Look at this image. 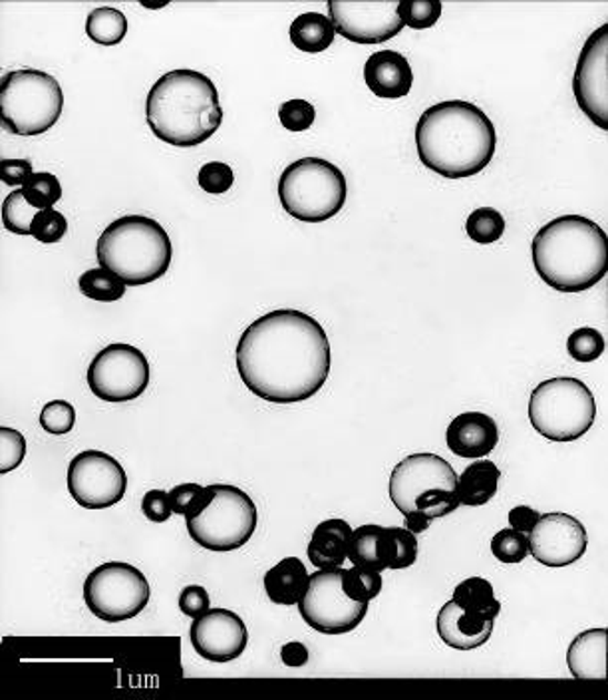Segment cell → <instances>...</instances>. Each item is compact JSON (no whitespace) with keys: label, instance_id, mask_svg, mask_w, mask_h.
<instances>
[{"label":"cell","instance_id":"1","mask_svg":"<svg viewBox=\"0 0 608 700\" xmlns=\"http://www.w3.org/2000/svg\"><path fill=\"white\" fill-rule=\"evenodd\" d=\"M333 353L324 326L296 309H276L247 326L237 345L243 385L266 403L295 405L321 393Z\"/></svg>","mask_w":608,"mask_h":700},{"label":"cell","instance_id":"2","mask_svg":"<svg viewBox=\"0 0 608 700\" xmlns=\"http://www.w3.org/2000/svg\"><path fill=\"white\" fill-rule=\"evenodd\" d=\"M418 158L448 179L471 178L488 168L497 148L490 116L475 104L448 100L423 112L416 126Z\"/></svg>","mask_w":608,"mask_h":700},{"label":"cell","instance_id":"3","mask_svg":"<svg viewBox=\"0 0 608 700\" xmlns=\"http://www.w3.org/2000/svg\"><path fill=\"white\" fill-rule=\"evenodd\" d=\"M531 255L543 283L559 293H583L607 275V233L589 218L560 216L533 237Z\"/></svg>","mask_w":608,"mask_h":700},{"label":"cell","instance_id":"4","mask_svg":"<svg viewBox=\"0 0 608 700\" xmlns=\"http://www.w3.org/2000/svg\"><path fill=\"white\" fill-rule=\"evenodd\" d=\"M146 118L164 144L196 148L221 128L223 108L213 80L197 70L179 69L167 72L151 86Z\"/></svg>","mask_w":608,"mask_h":700},{"label":"cell","instance_id":"5","mask_svg":"<svg viewBox=\"0 0 608 700\" xmlns=\"http://www.w3.org/2000/svg\"><path fill=\"white\" fill-rule=\"evenodd\" d=\"M96 257L102 269L118 275L126 285L141 286L166 275L174 245L156 219L126 216L102 231Z\"/></svg>","mask_w":608,"mask_h":700},{"label":"cell","instance_id":"6","mask_svg":"<svg viewBox=\"0 0 608 700\" xmlns=\"http://www.w3.org/2000/svg\"><path fill=\"white\" fill-rule=\"evenodd\" d=\"M348 184L343 169L323 158L296 159L279 178V199L291 218L323 223L343 211Z\"/></svg>","mask_w":608,"mask_h":700},{"label":"cell","instance_id":"7","mask_svg":"<svg viewBox=\"0 0 608 700\" xmlns=\"http://www.w3.org/2000/svg\"><path fill=\"white\" fill-rule=\"evenodd\" d=\"M2 124L14 136H40L56 126L64 109L59 80L42 70H14L4 74L0 92Z\"/></svg>","mask_w":608,"mask_h":700},{"label":"cell","instance_id":"8","mask_svg":"<svg viewBox=\"0 0 608 700\" xmlns=\"http://www.w3.org/2000/svg\"><path fill=\"white\" fill-rule=\"evenodd\" d=\"M595 420V396L579 378H549L531 393V426L551 442H575L589 432Z\"/></svg>","mask_w":608,"mask_h":700},{"label":"cell","instance_id":"9","mask_svg":"<svg viewBox=\"0 0 608 700\" xmlns=\"http://www.w3.org/2000/svg\"><path fill=\"white\" fill-rule=\"evenodd\" d=\"M216 498L206 512L186 520L191 540L209 552L241 550L255 535L259 512L249 493L231 483H211Z\"/></svg>","mask_w":608,"mask_h":700},{"label":"cell","instance_id":"10","mask_svg":"<svg viewBox=\"0 0 608 700\" xmlns=\"http://www.w3.org/2000/svg\"><path fill=\"white\" fill-rule=\"evenodd\" d=\"M149 595L146 575L126 562L102 563L84 582V603L99 621L122 623L138 617L148 607Z\"/></svg>","mask_w":608,"mask_h":700},{"label":"cell","instance_id":"11","mask_svg":"<svg viewBox=\"0 0 608 700\" xmlns=\"http://www.w3.org/2000/svg\"><path fill=\"white\" fill-rule=\"evenodd\" d=\"M364 603L354 602L343 587V567L318 570L311 575L308 589L298 602L303 621L323 635H346L354 631L368 615Z\"/></svg>","mask_w":608,"mask_h":700},{"label":"cell","instance_id":"12","mask_svg":"<svg viewBox=\"0 0 608 700\" xmlns=\"http://www.w3.org/2000/svg\"><path fill=\"white\" fill-rule=\"evenodd\" d=\"M86 378L92 395L99 400L129 403L148 388V358L136 346L114 343L92 358Z\"/></svg>","mask_w":608,"mask_h":700},{"label":"cell","instance_id":"13","mask_svg":"<svg viewBox=\"0 0 608 700\" xmlns=\"http://www.w3.org/2000/svg\"><path fill=\"white\" fill-rule=\"evenodd\" d=\"M69 492L84 510H106L124 500L128 473L114 456L84 450L69 466Z\"/></svg>","mask_w":608,"mask_h":700},{"label":"cell","instance_id":"14","mask_svg":"<svg viewBox=\"0 0 608 700\" xmlns=\"http://www.w3.org/2000/svg\"><path fill=\"white\" fill-rule=\"evenodd\" d=\"M573 92L580 112L597 126L608 129V24L590 34L580 50L573 76Z\"/></svg>","mask_w":608,"mask_h":700},{"label":"cell","instance_id":"15","mask_svg":"<svg viewBox=\"0 0 608 700\" xmlns=\"http://www.w3.org/2000/svg\"><path fill=\"white\" fill-rule=\"evenodd\" d=\"M398 0L386 2H340L331 0L328 19L336 34L354 44H382L398 36L403 22L398 17Z\"/></svg>","mask_w":608,"mask_h":700},{"label":"cell","instance_id":"16","mask_svg":"<svg viewBox=\"0 0 608 700\" xmlns=\"http://www.w3.org/2000/svg\"><path fill=\"white\" fill-rule=\"evenodd\" d=\"M530 553L547 567H567L579 562L589 547L585 525L570 513H543L527 533Z\"/></svg>","mask_w":608,"mask_h":700},{"label":"cell","instance_id":"17","mask_svg":"<svg viewBox=\"0 0 608 700\" xmlns=\"http://www.w3.org/2000/svg\"><path fill=\"white\" fill-rule=\"evenodd\" d=\"M433 488L455 492L458 473L450 462L443 460L442 456L430 455V452L403 458L402 462H398L394 468L390 485H388L390 500L402 515L413 512L418 495Z\"/></svg>","mask_w":608,"mask_h":700},{"label":"cell","instance_id":"18","mask_svg":"<svg viewBox=\"0 0 608 700\" xmlns=\"http://www.w3.org/2000/svg\"><path fill=\"white\" fill-rule=\"evenodd\" d=\"M189 639L193 651L209 662H231L247 649L249 631L235 612L209 609L191 623Z\"/></svg>","mask_w":608,"mask_h":700},{"label":"cell","instance_id":"19","mask_svg":"<svg viewBox=\"0 0 608 700\" xmlns=\"http://www.w3.org/2000/svg\"><path fill=\"white\" fill-rule=\"evenodd\" d=\"M438 635L455 651H473L490 641L495 627V617L485 613L463 612L460 605L448 602L436 619Z\"/></svg>","mask_w":608,"mask_h":700},{"label":"cell","instance_id":"20","mask_svg":"<svg viewBox=\"0 0 608 700\" xmlns=\"http://www.w3.org/2000/svg\"><path fill=\"white\" fill-rule=\"evenodd\" d=\"M445 442L453 455L480 460L495 450L500 442V428L491 416L483 412H463L448 426Z\"/></svg>","mask_w":608,"mask_h":700},{"label":"cell","instance_id":"21","mask_svg":"<svg viewBox=\"0 0 608 700\" xmlns=\"http://www.w3.org/2000/svg\"><path fill=\"white\" fill-rule=\"evenodd\" d=\"M364 82L378 98L400 100L412 90V66L396 50H378L364 64Z\"/></svg>","mask_w":608,"mask_h":700},{"label":"cell","instance_id":"22","mask_svg":"<svg viewBox=\"0 0 608 700\" xmlns=\"http://www.w3.org/2000/svg\"><path fill=\"white\" fill-rule=\"evenodd\" d=\"M608 629H589L577 635L567 651V665L575 679L605 681L607 667Z\"/></svg>","mask_w":608,"mask_h":700},{"label":"cell","instance_id":"23","mask_svg":"<svg viewBox=\"0 0 608 700\" xmlns=\"http://www.w3.org/2000/svg\"><path fill=\"white\" fill-rule=\"evenodd\" d=\"M350 537H353V525L346 520H340V518L324 520L314 527L306 555L316 570L343 567L344 562L348 560Z\"/></svg>","mask_w":608,"mask_h":700},{"label":"cell","instance_id":"24","mask_svg":"<svg viewBox=\"0 0 608 700\" xmlns=\"http://www.w3.org/2000/svg\"><path fill=\"white\" fill-rule=\"evenodd\" d=\"M311 575L298 557H285L265 573V592L275 605H298L308 589Z\"/></svg>","mask_w":608,"mask_h":700},{"label":"cell","instance_id":"25","mask_svg":"<svg viewBox=\"0 0 608 700\" xmlns=\"http://www.w3.org/2000/svg\"><path fill=\"white\" fill-rule=\"evenodd\" d=\"M501 470L495 462L490 460H481V462H471L461 476H458V488L455 495L460 500L461 505L468 508H480L493 500V495L497 493L500 485Z\"/></svg>","mask_w":608,"mask_h":700},{"label":"cell","instance_id":"26","mask_svg":"<svg viewBox=\"0 0 608 700\" xmlns=\"http://www.w3.org/2000/svg\"><path fill=\"white\" fill-rule=\"evenodd\" d=\"M291 42L295 44V49L308 54H321L326 49L333 46L336 29H334L333 20L324 17L321 12H304L301 17H296L289 29Z\"/></svg>","mask_w":608,"mask_h":700},{"label":"cell","instance_id":"27","mask_svg":"<svg viewBox=\"0 0 608 700\" xmlns=\"http://www.w3.org/2000/svg\"><path fill=\"white\" fill-rule=\"evenodd\" d=\"M382 533L384 525L376 523H366L353 530L348 550V560L353 565L380 573L386 570L382 563Z\"/></svg>","mask_w":608,"mask_h":700},{"label":"cell","instance_id":"28","mask_svg":"<svg viewBox=\"0 0 608 700\" xmlns=\"http://www.w3.org/2000/svg\"><path fill=\"white\" fill-rule=\"evenodd\" d=\"M452 602L460 605L463 612L485 613L497 619L501 613L500 599H495V589L483 577H470L453 589Z\"/></svg>","mask_w":608,"mask_h":700},{"label":"cell","instance_id":"29","mask_svg":"<svg viewBox=\"0 0 608 700\" xmlns=\"http://www.w3.org/2000/svg\"><path fill=\"white\" fill-rule=\"evenodd\" d=\"M86 34L99 46H116L128 34V19L114 7H99L86 19Z\"/></svg>","mask_w":608,"mask_h":700},{"label":"cell","instance_id":"30","mask_svg":"<svg viewBox=\"0 0 608 700\" xmlns=\"http://www.w3.org/2000/svg\"><path fill=\"white\" fill-rule=\"evenodd\" d=\"M418 560L416 533L406 527H384L382 563L386 570H408Z\"/></svg>","mask_w":608,"mask_h":700},{"label":"cell","instance_id":"31","mask_svg":"<svg viewBox=\"0 0 608 700\" xmlns=\"http://www.w3.org/2000/svg\"><path fill=\"white\" fill-rule=\"evenodd\" d=\"M80 293L98 303H116L126 295V283L106 269H88L78 279Z\"/></svg>","mask_w":608,"mask_h":700},{"label":"cell","instance_id":"32","mask_svg":"<svg viewBox=\"0 0 608 700\" xmlns=\"http://www.w3.org/2000/svg\"><path fill=\"white\" fill-rule=\"evenodd\" d=\"M169 503L177 515H184L186 520L199 518L206 512L207 505L213 502L216 492L213 485H199V483H179L174 490H169Z\"/></svg>","mask_w":608,"mask_h":700},{"label":"cell","instance_id":"33","mask_svg":"<svg viewBox=\"0 0 608 700\" xmlns=\"http://www.w3.org/2000/svg\"><path fill=\"white\" fill-rule=\"evenodd\" d=\"M39 209L32 208L22 189L10 191L2 201V226L14 236H32V221Z\"/></svg>","mask_w":608,"mask_h":700},{"label":"cell","instance_id":"34","mask_svg":"<svg viewBox=\"0 0 608 700\" xmlns=\"http://www.w3.org/2000/svg\"><path fill=\"white\" fill-rule=\"evenodd\" d=\"M343 587L354 602L370 605V602L382 592V573L356 567V565L353 570H344L343 567Z\"/></svg>","mask_w":608,"mask_h":700},{"label":"cell","instance_id":"35","mask_svg":"<svg viewBox=\"0 0 608 700\" xmlns=\"http://www.w3.org/2000/svg\"><path fill=\"white\" fill-rule=\"evenodd\" d=\"M465 231H468L471 241H475L480 245H490V243L500 241L501 236L505 233V218L495 208L475 209L468 218Z\"/></svg>","mask_w":608,"mask_h":700},{"label":"cell","instance_id":"36","mask_svg":"<svg viewBox=\"0 0 608 700\" xmlns=\"http://www.w3.org/2000/svg\"><path fill=\"white\" fill-rule=\"evenodd\" d=\"M22 194H24V198L29 199L32 208L42 211V209H52L59 203L62 199V186L54 174L39 171L27 181V186L22 188Z\"/></svg>","mask_w":608,"mask_h":700},{"label":"cell","instance_id":"37","mask_svg":"<svg viewBox=\"0 0 608 700\" xmlns=\"http://www.w3.org/2000/svg\"><path fill=\"white\" fill-rule=\"evenodd\" d=\"M443 4L440 0H402L398 4V17L403 27L413 30L432 29L442 17Z\"/></svg>","mask_w":608,"mask_h":700},{"label":"cell","instance_id":"38","mask_svg":"<svg viewBox=\"0 0 608 700\" xmlns=\"http://www.w3.org/2000/svg\"><path fill=\"white\" fill-rule=\"evenodd\" d=\"M605 336L597 328H590V326H583L577 328L567 341V351L573 361L577 363H595L597 358L605 353Z\"/></svg>","mask_w":608,"mask_h":700},{"label":"cell","instance_id":"39","mask_svg":"<svg viewBox=\"0 0 608 700\" xmlns=\"http://www.w3.org/2000/svg\"><path fill=\"white\" fill-rule=\"evenodd\" d=\"M491 553L501 563H521L530 555L527 533L517 532L513 527L501 530L491 540Z\"/></svg>","mask_w":608,"mask_h":700},{"label":"cell","instance_id":"40","mask_svg":"<svg viewBox=\"0 0 608 700\" xmlns=\"http://www.w3.org/2000/svg\"><path fill=\"white\" fill-rule=\"evenodd\" d=\"M76 425V408L69 400H52L44 405L40 412V426L52 436H64L72 432Z\"/></svg>","mask_w":608,"mask_h":700},{"label":"cell","instance_id":"41","mask_svg":"<svg viewBox=\"0 0 608 700\" xmlns=\"http://www.w3.org/2000/svg\"><path fill=\"white\" fill-rule=\"evenodd\" d=\"M460 505L461 503L455 492L443 490V488L428 490V492H423L422 495H418V500H416V510L422 512L430 522L450 515V513L455 512Z\"/></svg>","mask_w":608,"mask_h":700},{"label":"cell","instance_id":"42","mask_svg":"<svg viewBox=\"0 0 608 700\" xmlns=\"http://www.w3.org/2000/svg\"><path fill=\"white\" fill-rule=\"evenodd\" d=\"M66 233H69V221L56 209H42L32 221V237L44 245L59 243Z\"/></svg>","mask_w":608,"mask_h":700},{"label":"cell","instance_id":"43","mask_svg":"<svg viewBox=\"0 0 608 700\" xmlns=\"http://www.w3.org/2000/svg\"><path fill=\"white\" fill-rule=\"evenodd\" d=\"M27 456V438L19 430L2 426L0 428V472L17 470Z\"/></svg>","mask_w":608,"mask_h":700},{"label":"cell","instance_id":"44","mask_svg":"<svg viewBox=\"0 0 608 700\" xmlns=\"http://www.w3.org/2000/svg\"><path fill=\"white\" fill-rule=\"evenodd\" d=\"M233 181H235V174L226 161H209L197 174L199 188L207 194H213V196H221V194L229 191Z\"/></svg>","mask_w":608,"mask_h":700},{"label":"cell","instance_id":"45","mask_svg":"<svg viewBox=\"0 0 608 700\" xmlns=\"http://www.w3.org/2000/svg\"><path fill=\"white\" fill-rule=\"evenodd\" d=\"M279 119L289 132H306L313 128L316 109L308 100H289L279 108Z\"/></svg>","mask_w":608,"mask_h":700},{"label":"cell","instance_id":"46","mask_svg":"<svg viewBox=\"0 0 608 700\" xmlns=\"http://www.w3.org/2000/svg\"><path fill=\"white\" fill-rule=\"evenodd\" d=\"M177 607L189 619H197V617H201L203 613L211 609V597H209L206 587L187 585L186 589H181V593H179Z\"/></svg>","mask_w":608,"mask_h":700},{"label":"cell","instance_id":"47","mask_svg":"<svg viewBox=\"0 0 608 700\" xmlns=\"http://www.w3.org/2000/svg\"><path fill=\"white\" fill-rule=\"evenodd\" d=\"M141 512L149 522L166 523L174 515L171 503H169V493L164 492V490H149L141 500Z\"/></svg>","mask_w":608,"mask_h":700},{"label":"cell","instance_id":"48","mask_svg":"<svg viewBox=\"0 0 608 700\" xmlns=\"http://www.w3.org/2000/svg\"><path fill=\"white\" fill-rule=\"evenodd\" d=\"M34 176V169L29 159H2V184L9 188L27 186V181Z\"/></svg>","mask_w":608,"mask_h":700},{"label":"cell","instance_id":"49","mask_svg":"<svg viewBox=\"0 0 608 700\" xmlns=\"http://www.w3.org/2000/svg\"><path fill=\"white\" fill-rule=\"evenodd\" d=\"M541 513L535 512L530 505H517L510 512V525L521 533H530L533 525L539 522Z\"/></svg>","mask_w":608,"mask_h":700},{"label":"cell","instance_id":"50","mask_svg":"<svg viewBox=\"0 0 608 700\" xmlns=\"http://www.w3.org/2000/svg\"><path fill=\"white\" fill-rule=\"evenodd\" d=\"M281 661L289 669H301L306 662H308V649L304 647L303 642L291 641L285 642L281 647Z\"/></svg>","mask_w":608,"mask_h":700},{"label":"cell","instance_id":"51","mask_svg":"<svg viewBox=\"0 0 608 700\" xmlns=\"http://www.w3.org/2000/svg\"><path fill=\"white\" fill-rule=\"evenodd\" d=\"M403 527L418 535V533L428 532L430 520H428L422 512L413 510V512L408 513V515H403Z\"/></svg>","mask_w":608,"mask_h":700}]
</instances>
